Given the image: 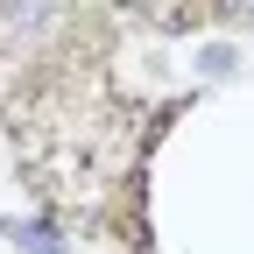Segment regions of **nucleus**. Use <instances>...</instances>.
<instances>
[{
  "label": "nucleus",
  "mask_w": 254,
  "mask_h": 254,
  "mask_svg": "<svg viewBox=\"0 0 254 254\" xmlns=\"http://www.w3.org/2000/svg\"><path fill=\"white\" fill-rule=\"evenodd\" d=\"M50 28V0H0V43H36Z\"/></svg>",
  "instance_id": "1"
},
{
  "label": "nucleus",
  "mask_w": 254,
  "mask_h": 254,
  "mask_svg": "<svg viewBox=\"0 0 254 254\" xmlns=\"http://www.w3.org/2000/svg\"><path fill=\"white\" fill-rule=\"evenodd\" d=\"M21 240H28V254H64L57 226H21Z\"/></svg>",
  "instance_id": "2"
},
{
  "label": "nucleus",
  "mask_w": 254,
  "mask_h": 254,
  "mask_svg": "<svg viewBox=\"0 0 254 254\" xmlns=\"http://www.w3.org/2000/svg\"><path fill=\"white\" fill-rule=\"evenodd\" d=\"M226 14H240V21H254V0H226Z\"/></svg>",
  "instance_id": "3"
},
{
  "label": "nucleus",
  "mask_w": 254,
  "mask_h": 254,
  "mask_svg": "<svg viewBox=\"0 0 254 254\" xmlns=\"http://www.w3.org/2000/svg\"><path fill=\"white\" fill-rule=\"evenodd\" d=\"M127 7H148V0H127Z\"/></svg>",
  "instance_id": "4"
}]
</instances>
